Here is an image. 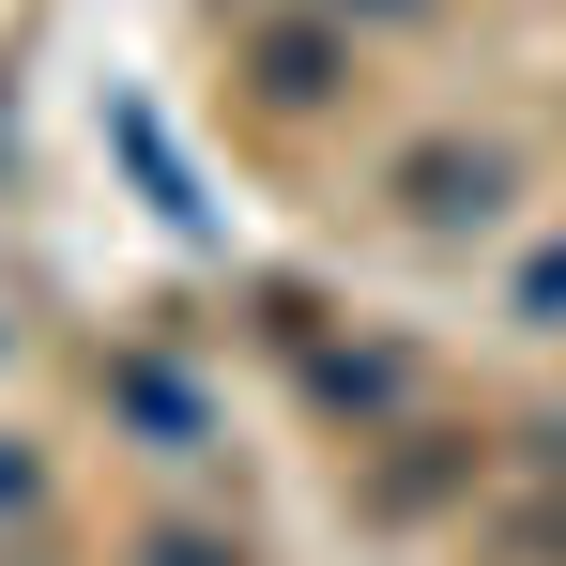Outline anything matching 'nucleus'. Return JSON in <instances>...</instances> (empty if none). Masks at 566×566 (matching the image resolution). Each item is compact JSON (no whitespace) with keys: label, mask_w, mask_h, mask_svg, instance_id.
I'll list each match as a JSON object with an SVG mask.
<instances>
[{"label":"nucleus","mask_w":566,"mask_h":566,"mask_svg":"<svg viewBox=\"0 0 566 566\" xmlns=\"http://www.w3.org/2000/svg\"><path fill=\"white\" fill-rule=\"evenodd\" d=\"M474 474H490V444H474V429H444V413H382V460L353 474V505H368L382 536H413V521L474 505Z\"/></svg>","instance_id":"nucleus-1"},{"label":"nucleus","mask_w":566,"mask_h":566,"mask_svg":"<svg viewBox=\"0 0 566 566\" xmlns=\"http://www.w3.org/2000/svg\"><path fill=\"white\" fill-rule=\"evenodd\" d=\"M382 199H398L413 230H505V199H521V169H505L490 138H413V154L382 169Z\"/></svg>","instance_id":"nucleus-2"},{"label":"nucleus","mask_w":566,"mask_h":566,"mask_svg":"<svg viewBox=\"0 0 566 566\" xmlns=\"http://www.w3.org/2000/svg\"><path fill=\"white\" fill-rule=\"evenodd\" d=\"M245 93L276 107V123L337 107L353 93V15H261V31H245Z\"/></svg>","instance_id":"nucleus-3"},{"label":"nucleus","mask_w":566,"mask_h":566,"mask_svg":"<svg viewBox=\"0 0 566 566\" xmlns=\"http://www.w3.org/2000/svg\"><path fill=\"white\" fill-rule=\"evenodd\" d=\"M107 413H123L154 460H214V398H199L169 353H107Z\"/></svg>","instance_id":"nucleus-4"},{"label":"nucleus","mask_w":566,"mask_h":566,"mask_svg":"<svg viewBox=\"0 0 566 566\" xmlns=\"http://www.w3.org/2000/svg\"><path fill=\"white\" fill-rule=\"evenodd\" d=\"M306 398H322L337 429H382V413H413V353H382V337H306Z\"/></svg>","instance_id":"nucleus-5"},{"label":"nucleus","mask_w":566,"mask_h":566,"mask_svg":"<svg viewBox=\"0 0 566 566\" xmlns=\"http://www.w3.org/2000/svg\"><path fill=\"white\" fill-rule=\"evenodd\" d=\"M490 566H566V474L536 505H490Z\"/></svg>","instance_id":"nucleus-6"},{"label":"nucleus","mask_w":566,"mask_h":566,"mask_svg":"<svg viewBox=\"0 0 566 566\" xmlns=\"http://www.w3.org/2000/svg\"><path fill=\"white\" fill-rule=\"evenodd\" d=\"M138 566H245V536H214V521H154Z\"/></svg>","instance_id":"nucleus-7"},{"label":"nucleus","mask_w":566,"mask_h":566,"mask_svg":"<svg viewBox=\"0 0 566 566\" xmlns=\"http://www.w3.org/2000/svg\"><path fill=\"white\" fill-rule=\"evenodd\" d=\"M521 322H536V337H566V245L536 261V276H521Z\"/></svg>","instance_id":"nucleus-8"},{"label":"nucleus","mask_w":566,"mask_h":566,"mask_svg":"<svg viewBox=\"0 0 566 566\" xmlns=\"http://www.w3.org/2000/svg\"><path fill=\"white\" fill-rule=\"evenodd\" d=\"M521 460H536V474H566V413H536V429H521Z\"/></svg>","instance_id":"nucleus-9"},{"label":"nucleus","mask_w":566,"mask_h":566,"mask_svg":"<svg viewBox=\"0 0 566 566\" xmlns=\"http://www.w3.org/2000/svg\"><path fill=\"white\" fill-rule=\"evenodd\" d=\"M15 505H31V444H0V521H15Z\"/></svg>","instance_id":"nucleus-10"},{"label":"nucleus","mask_w":566,"mask_h":566,"mask_svg":"<svg viewBox=\"0 0 566 566\" xmlns=\"http://www.w3.org/2000/svg\"><path fill=\"white\" fill-rule=\"evenodd\" d=\"M322 15H429V0H322Z\"/></svg>","instance_id":"nucleus-11"}]
</instances>
